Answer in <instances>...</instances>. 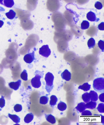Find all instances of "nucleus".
Wrapping results in <instances>:
<instances>
[{"label": "nucleus", "mask_w": 104, "mask_h": 125, "mask_svg": "<svg viewBox=\"0 0 104 125\" xmlns=\"http://www.w3.org/2000/svg\"><path fill=\"white\" fill-rule=\"evenodd\" d=\"M93 88L95 91L98 92H104V78L99 77L95 79L93 83Z\"/></svg>", "instance_id": "obj_1"}, {"label": "nucleus", "mask_w": 104, "mask_h": 125, "mask_svg": "<svg viewBox=\"0 0 104 125\" xmlns=\"http://www.w3.org/2000/svg\"><path fill=\"white\" fill-rule=\"evenodd\" d=\"M41 76L40 75L37 74L31 80V83L33 87L36 88H39L41 85L40 79Z\"/></svg>", "instance_id": "obj_2"}, {"label": "nucleus", "mask_w": 104, "mask_h": 125, "mask_svg": "<svg viewBox=\"0 0 104 125\" xmlns=\"http://www.w3.org/2000/svg\"><path fill=\"white\" fill-rule=\"evenodd\" d=\"M51 53V51L47 45L43 46L39 49V54L45 57H48L50 55Z\"/></svg>", "instance_id": "obj_3"}, {"label": "nucleus", "mask_w": 104, "mask_h": 125, "mask_svg": "<svg viewBox=\"0 0 104 125\" xmlns=\"http://www.w3.org/2000/svg\"><path fill=\"white\" fill-rule=\"evenodd\" d=\"M54 79V76L52 73L49 72L47 73L46 74L45 78L46 82V86L49 87H52L53 85Z\"/></svg>", "instance_id": "obj_4"}, {"label": "nucleus", "mask_w": 104, "mask_h": 125, "mask_svg": "<svg viewBox=\"0 0 104 125\" xmlns=\"http://www.w3.org/2000/svg\"><path fill=\"white\" fill-rule=\"evenodd\" d=\"M35 59L34 52L31 53H29L26 54L24 57V61L27 63L30 64L32 63Z\"/></svg>", "instance_id": "obj_5"}, {"label": "nucleus", "mask_w": 104, "mask_h": 125, "mask_svg": "<svg viewBox=\"0 0 104 125\" xmlns=\"http://www.w3.org/2000/svg\"><path fill=\"white\" fill-rule=\"evenodd\" d=\"M21 80H19L16 82H13L9 83L8 85L11 89H14L15 91H17L19 89V87L21 85Z\"/></svg>", "instance_id": "obj_6"}, {"label": "nucleus", "mask_w": 104, "mask_h": 125, "mask_svg": "<svg viewBox=\"0 0 104 125\" xmlns=\"http://www.w3.org/2000/svg\"><path fill=\"white\" fill-rule=\"evenodd\" d=\"M62 78L66 81H69L71 80V73L67 70H65L61 74Z\"/></svg>", "instance_id": "obj_7"}, {"label": "nucleus", "mask_w": 104, "mask_h": 125, "mask_svg": "<svg viewBox=\"0 0 104 125\" xmlns=\"http://www.w3.org/2000/svg\"><path fill=\"white\" fill-rule=\"evenodd\" d=\"M86 17L88 20L91 21H95L96 19V16L95 13L93 12H89L87 14Z\"/></svg>", "instance_id": "obj_8"}, {"label": "nucleus", "mask_w": 104, "mask_h": 125, "mask_svg": "<svg viewBox=\"0 0 104 125\" xmlns=\"http://www.w3.org/2000/svg\"><path fill=\"white\" fill-rule=\"evenodd\" d=\"M34 117V115L32 113L28 114L24 118V121L26 123H30L33 119Z\"/></svg>", "instance_id": "obj_9"}, {"label": "nucleus", "mask_w": 104, "mask_h": 125, "mask_svg": "<svg viewBox=\"0 0 104 125\" xmlns=\"http://www.w3.org/2000/svg\"><path fill=\"white\" fill-rule=\"evenodd\" d=\"M85 104V103L83 102L79 103L75 108L80 113H82L86 109Z\"/></svg>", "instance_id": "obj_10"}, {"label": "nucleus", "mask_w": 104, "mask_h": 125, "mask_svg": "<svg viewBox=\"0 0 104 125\" xmlns=\"http://www.w3.org/2000/svg\"><path fill=\"white\" fill-rule=\"evenodd\" d=\"M90 95V99L91 101L96 102L98 100V95L96 92L94 91H90L89 93Z\"/></svg>", "instance_id": "obj_11"}, {"label": "nucleus", "mask_w": 104, "mask_h": 125, "mask_svg": "<svg viewBox=\"0 0 104 125\" xmlns=\"http://www.w3.org/2000/svg\"><path fill=\"white\" fill-rule=\"evenodd\" d=\"M8 116L11 119L13 122L16 124H18L20 122V118L19 116L16 115H12L9 114H8Z\"/></svg>", "instance_id": "obj_12"}, {"label": "nucleus", "mask_w": 104, "mask_h": 125, "mask_svg": "<svg viewBox=\"0 0 104 125\" xmlns=\"http://www.w3.org/2000/svg\"><path fill=\"white\" fill-rule=\"evenodd\" d=\"M97 103L94 101H89V102L85 104V106L86 109H89L93 110L95 109L96 107Z\"/></svg>", "instance_id": "obj_13"}, {"label": "nucleus", "mask_w": 104, "mask_h": 125, "mask_svg": "<svg viewBox=\"0 0 104 125\" xmlns=\"http://www.w3.org/2000/svg\"><path fill=\"white\" fill-rule=\"evenodd\" d=\"M45 117L47 121L52 124H54L56 122L55 117L51 115H46Z\"/></svg>", "instance_id": "obj_14"}, {"label": "nucleus", "mask_w": 104, "mask_h": 125, "mask_svg": "<svg viewBox=\"0 0 104 125\" xmlns=\"http://www.w3.org/2000/svg\"><path fill=\"white\" fill-rule=\"evenodd\" d=\"M78 89L82 90L85 92H87L90 90L91 88V85L88 84V83H85L82 85L78 87Z\"/></svg>", "instance_id": "obj_15"}, {"label": "nucleus", "mask_w": 104, "mask_h": 125, "mask_svg": "<svg viewBox=\"0 0 104 125\" xmlns=\"http://www.w3.org/2000/svg\"><path fill=\"white\" fill-rule=\"evenodd\" d=\"M16 13L12 10H10L9 11L6 13V15L8 19L12 20L15 17Z\"/></svg>", "instance_id": "obj_16"}, {"label": "nucleus", "mask_w": 104, "mask_h": 125, "mask_svg": "<svg viewBox=\"0 0 104 125\" xmlns=\"http://www.w3.org/2000/svg\"><path fill=\"white\" fill-rule=\"evenodd\" d=\"M4 5L8 8H11L14 5V0H4Z\"/></svg>", "instance_id": "obj_17"}, {"label": "nucleus", "mask_w": 104, "mask_h": 125, "mask_svg": "<svg viewBox=\"0 0 104 125\" xmlns=\"http://www.w3.org/2000/svg\"><path fill=\"white\" fill-rule=\"evenodd\" d=\"M82 98L83 101L85 103H87L90 101V95L89 93H86L82 95Z\"/></svg>", "instance_id": "obj_18"}, {"label": "nucleus", "mask_w": 104, "mask_h": 125, "mask_svg": "<svg viewBox=\"0 0 104 125\" xmlns=\"http://www.w3.org/2000/svg\"><path fill=\"white\" fill-rule=\"evenodd\" d=\"M66 108H67V106L66 104L63 102L60 101L58 104V109L60 111H64L66 110Z\"/></svg>", "instance_id": "obj_19"}, {"label": "nucleus", "mask_w": 104, "mask_h": 125, "mask_svg": "<svg viewBox=\"0 0 104 125\" xmlns=\"http://www.w3.org/2000/svg\"><path fill=\"white\" fill-rule=\"evenodd\" d=\"M58 99L55 95H52L50 97V100L49 104L51 106H54L56 105Z\"/></svg>", "instance_id": "obj_20"}, {"label": "nucleus", "mask_w": 104, "mask_h": 125, "mask_svg": "<svg viewBox=\"0 0 104 125\" xmlns=\"http://www.w3.org/2000/svg\"><path fill=\"white\" fill-rule=\"evenodd\" d=\"M89 23L86 21H83L81 24V29L83 30H86L89 27Z\"/></svg>", "instance_id": "obj_21"}, {"label": "nucleus", "mask_w": 104, "mask_h": 125, "mask_svg": "<svg viewBox=\"0 0 104 125\" xmlns=\"http://www.w3.org/2000/svg\"><path fill=\"white\" fill-rule=\"evenodd\" d=\"M95 45V41L93 38H90L88 42V45L89 49L93 48Z\"/></svg>", "instance_id": "obj_22"}, {"label": "nucleus", "mask_w": 104, "mask_h": 125, "mask_svg": "<svg viewBox=\"0 0 104 125\" xmlns=\"http://www.w3.org/2000/svg\"><path fill=\"white\" fill-rule=\"evenodd\" d=\"M49 98L46 96H43L41 97L40 99V103L43 105H45L48 103Z\"/></svg>", "instance_id": "obj_23"}, {"label": "nucleus", "mask_w": 104, "mask_h": 125, "mask_svg": "<svg viewBox=\"0 0 104 125\" xmlns=\"http://www.w3.org/2000/svg\"><path fill=\"white\" fill-rule=\"evenodd\" d=\"M20 77L24 81H27L28 80V75L26 70H24L20 74Z\"/></svg>", "instance_id": "obj_24"}, {"label": "nucleus", "mask_w": 104, "mask_h": 125, "mask_svg": "<svg viewBox=\"0 0 104 125\" xmlns=\"http://www.w3.org/2000/svg\"><path fill=\"white\" fill-rule=\"evenodd\" d=\"M14 111L16 112H20L22 109V107L20 104H17L14 107Z\"/></svg>", "instance_id": "obj_25"}, {"label": "nucleus", "mask_w": 104, "mask_h": 125, "mask_svg": "<svg viewBox=\"0 0 104 125\" xmlns=\"http://www.w3.org/2000/svg\"><path fill=\"white\" fill-rule=\"evenodd\" d=\"M98 111L100 113H104V104L100 103L99 104L97 107Z\"/></svg>", "instance_id": "obj_26"}, {"label": "nucleus", "mask_w": 104, "mask_h": 125, "mask_svg": "<svg viewBox=\"0 0 104 125\" xmlns=\"http://www.w3.org/2000/svg\"><path fill=\"white\" fill-rule=\"evenodd\" d=\"M5 100L4 96H2L1 98H0V107L2 108L5 106Z\"/></svg>", "instance_id": "obj_27"}, {"label": "nucleus", "mask_w": 104, "mask_h": 125, "mask_svg": "<svg viewBox=\"0 0 104 125\" xmlns=\"http://www.w3.org/2000/svg\"><path fill=\"white\" fill-rule=\"evenodd\" d=\"M98 45L99 48L102 50L103 52L104 51V42L102 40H100L98 43Z\"/></svg>", "instance_id": "obj_28"}, {"label": "nucleus", "mask_w": 104, "mask_h": 125, "mask_svg": "<svg viewBox=\"0 0 104 125\" xmlns=\"http://www.w3.org/2000/svg\"><path fill=\"white\" fill-rule=\"evenodd\" d=\"M95 8L98 10H100L102 8L103 6L102 3L100 2H97L95 4Z\"/></svg>", "instance_id": "obj_29"}, {"label": "nucleus", "mask_w": 104, "mask_h": 125, "mask_svg": "<svg viewBox=\"0 0 104 125\" xmlns=\"http://www.w3.org/2000/svg\"><path fill=\"white\" fill-rule=\"evenodd\" d=\"M82 115L83 116H91L92 114L91 112L88 110H86L82 112Z\"/></svg>", "instance_id": "obj_30"}, {"label": "nucleus", "mask_w": 104, "mask_h": 125, "mask_svg": "<svg viewBox=\"0 0 104 125\" xmlns=\"http://www.w3.org/2000/svg\"><path fill=\"white\" fill-rule=\"evenodd\" d=\"M98 29L100 30H104V22H102L100 23L98 26Z\"/></svg>", "instance_id": "obj_31"}, {"label": "nucleus", "mask_w": 104, "mask_h": 125, "mask_svg": "<svg viewBox=\"0 0 104 125\" xmlns=\"http://www.w3.org/2000/svg\"><path fill=\"white\" fill-rule=\"evenodd\" d=\"M104 93H103L102 94H100L99 96V98L100 101L104 102Z\"/></svg>", "instance_id": "obj_32"}, {"label": "nucleus", "mask_w": 104, "mask_h": 125, "mask_svg": "<svg viewBox=\"0 0 104 125\" xmlns=\"http://www.w3.org/2000/svg\"><path fill=\"white\" fill-rule=\"evenodd\" d=\"M4 24V22L2 20H0V28H1Z\"/></svg>", "instance_id": "obj_33"}, {"label": "nucleus", "mask_w": 104, "mask_h": 125, "mask_svg": "<svg viewBox=\"0 0 104 125\" xmlns=\"http://www.w3.org/2000/svg\"><path fill=\"white\" fill-rule=\"evenodd\" d=\"M3 0H0V4L2 5H4V4L3 3Z\"/></svg>", "instance_id": "obj_34"}]
</instances>
